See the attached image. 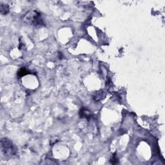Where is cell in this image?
I'll use <instances>...</instances> for the list:
<instances>
[{
    "mask_svg": "<svg viewBox=\"0 0 165 165\" xmlns=\"http://www.w3.org/2000/svg\"><path fill=\"white\" fill-rule=\"evenodd\" d=\"M23 21L26 23L35 27H41L44 26V21L41 13L37 10H32L25 14Z\"/></svg>",
    "mask_w": 165,
    "mask_h": 165,
    "instance_id": "cell-1",
    "label": "cell"
},
{
    "mask_svg": "<svg viewBox=\"0 0 165 165\" xmlns=\"http://www.w3.org/2000/svg\"><path fill=\"white\" fill-rule=\"evenodd\" d=\"M1 150L5 155L8 157H15L17 154L16 146L7 138H3L1 141Z\"/></svg>",
    "mask_w": 165,
    "mask_h": 165,
    "instance_id": "cell-2",
    "label": "cell"
},
{
    "mask_svg": "<svg viewBox=\"0 0 165 165\" xmlns=\"http://www.w3.org/2000/svg\"><path fill=\"white\" fill-rule=\"evenodd\" d=\"M79 114L81 118L90 119L92 118V113H91L89 109H87V108H81V109L79 111Z\"/></svg>",
    "mask_w": 165,
    "mask_h": 165,
    "instance_id": "cell-3",
    "label": "cell"
},
{
    "mask_svg": "<svg viewBox=\"0 0 165 165\" xmlns=\"http://www.w3.org/2000/svg\"><path fill=\"white\" fill-rule=\"evenodd\" d=\"M30 74H32L31 71L28 70L27 69H25V68H22V69H20L18 71L17 75H18V78H21V77H23L26 75Z\"/></svg>",
    "mask_w": 165,
    "mask_h": 165,
    "instance_id": "cell-4",
    "label": "cell"
},
{
    "mask_svg": "<svg viewBox=\"0 0 165 165\" xmlns=\"http://www.w3.org/2000/svg\"><path fill=\"white\" fill-rule=\"evenodd\" d=\"M0 12L3 15H6L9 12V6L7 4L1 3L0 5Z\"/></svg>",
    "mask_w": 165,
    "mask_h": 165,
    "instance_id": "cell-5",
    "label": "cell"
},
{
    "mask_svg": "<svg viewBox=\"0 0 165 165\" xmlns=\"http://www.w3.org/2000/svg\"><path fill=\"white\" fill-rule=\"evenodd\" d=\"M110 162H111V163L113 164H117L118 163V159L117 157H116V156L115 154L113 155V157L112 158H111Z\"/></svg>",
    "mask_w": 165,
    "mask_h": 165,
    "instance_id": "cell-6",
    "label": "cell"
}]
</instances>
